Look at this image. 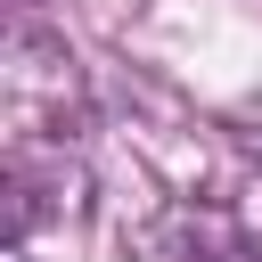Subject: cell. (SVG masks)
I'll use <instances>...</instances> for the list:
<instances>
[{"label": "cell", "instance_id": "cell-1", "mask_svg": "<svg viewBox=\"0 0 262 262\" xmlns=\"http://www.w3.org/2000/svg\"><path fill=\"white\" fill-rule=\"evenodd\" d=\"M172 262H262V237H237V229L205 221L196 237H180V246H172Z\"/></svg>", "mask_w": 262, "mask_h": 262}]
</instances>
